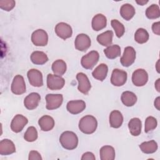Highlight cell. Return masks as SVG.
I'll return each mask as SVG.
<instances>
[{"label":"cell","mask_w":160,"mask_h":160,"mask_svg":"<svg viewBox=\"0 0 160 160\" xmlns=\"http://www.w3.org/2000/svg\"><path fill=\"white\" fill-rule=\"evenodd\" d=\"M28 122V120L25 116L22 114H17L13 118L11 122V129L14 132H19L23 129Z\"/></svg>","instance_id":"obj_15"},{"label":"cell","mask_w":160,"mask_h":160,"mask_svg":"<svg viewBox=\"0 0 160 160\" xmlns=\"http://www.w3.org/2000/svg\"><path fill=\"white\" fill-rule=\"evenodd\" d=\"M91 44V41L90 38L86 34H78L74 41L75 48L80 51H86Z\"/></svg>","instance_id":"obj_13"},{"label":"cell","mask_w":160,"mask_h":160,"mask_svg":"<svg viewBox=\"0 0 160 160\" xmlns=\"http://www.w3.org/2000/svg\"><path fill=\"white\" fill-rule=\"evenodd\" d=\"M96 159L93 153L91 152H86L84 153L81 157L82 160H94Z\"/></svg>","instance_id":"obj_40"},{"label":"cell","mask_w":160,"mask_h":160,"mask_svg":"<svg viewBox=\"0 0 160 160\" xmlns=\"http://www.w3.org/2000/svg\"><path fill=\"white\" fill-rule=\"evenodd\" d=\"M149 33L144 28H139L134 34V40L139 44L146 42L149 39Z\"/></svg>","instance_id":"obj_32"},{"label":"cell","mask_w":160,"mask_h":160,"mask_svg":"<svg viewBox=\"0 0 160 160\" xmlns=\"http://www.w3.org/2000/svg\"><path fill=\"white\" fill-rule=\"evenodd\" d=\"M46 106L48 110H53L59 108L63 101V96L61 94H48L46 96Z\"/></svg>","instance_id":"obj_5"},{"label":"cell","mask_w":160,"mask_h":160,"mask_svg":"<svg viewBox=\"0 0 160 160\" xmlns=\"http://www.w3.org/2000/svg\"><path fill=\"white\" fill-rule=\"evenodd\" d=\"M152 32L159 36L160 35V22H154L152 25Z\"/></svg>","instance_id":"obj_39"},{"label":"cell","mask_w":160,"mask_h":160,"mask_svg":"<svg viewBox=\"0 0 160 160\" xmlns=\"http://www.w3.org/2000/svg\"><path fill=\"white\" fill-rule=\"evenodd\" d=\"M31 41L36 46H45L48 42V33L42 29H37L31 35Z\"/></svg>","instance_id":"obj_6"},{"label":"cell","mask_w":160,"mask_h":160,"mask_svg":"<svg viewBox=\"0 0 160 160\" xmlns=\"http://www.w3.org/2000/svg\"><path fill=\"white\" fill-rule=\"evenodd\" d=\"M146 16L148 19H154L159 18L160 9L158 5L152 4L149 6L146 10Z\"/></svg>","instance_id":"obj_33"},{"label":"cell","mask_w":160,"mask_h":160,"mask_svg":"<svg viewBox=\"0 0 160 160\" xmlns=\"http://www.w3.org/2000/svg\"><path fill=\"white\" fill-rule=\"evenodd\" d=\"M121 99L124 105L131 107L134 106L137 102V96L134 92L126 91L122 93Z\"/></svg>","instance_id":"obj_24"},{"label":"cell","mask_w":160,"mask_h":160,"mask_svg":"<svg viewBox=\"0 0 160 160\" xmlns=\"http://www.w3.org/2000/svg\"><path fill=\"white\" fill-rule=\"evenodd\" d=\"M123 122V116L118 110L112 111L109 115V124L113 128H119Z\"/></svg>","instance_id":"obj_22"},{"label":"cell","mask_w":160,"mask_h":160,"mask_svg":"<svg viewBox=\"0 0 160 160\" xmlns=\"http://www.w3.org/2000/svg\"><path fill=\"white\" fill-rule=\"evenodd\" d=\"M51 68L54 74L61 76L66 72L67 66L63 60L58 59L53 62Z\"/></svg>","instance_id":"obj_29"},{"label":"cell","mask_w":160,"mask_h":160,"mask_svg":"<svg viewBox=\"0 0 160 160\" xmlns=\"http://www.w3.org/2000/svg\"><path fill=\"white\" fill-rule=\"evenodd\" d=\"M154 104L155 108L158 111H159L160 110V97H158V98H156V99L154 101Z\"/></svg>","instance_id":"obj_41"},{"label":"cell","mask_w":160,"mask_h":160,"mask_svg":"<svg viewBox=\"0 0 160 160\" xmlns=\"http://www.w3.org/2000/svg\"><path fill=\"white\" fill-rule=\"evenodd\" d=\"M54 31L56 35L64 40L69 38L72 34V30L71 26L63 22L57 24Z\"/></svg>","instance_id":"obj_10"},{"label":"cell","mask_w":160,"mask_h":160,"mask_svg":"<svg viewBox=\"0 0 160 160\" xmlns=\"http://www.w3.org/2000/svg\"><path fill=\"white\" fill-rule=\"evenodd\" d=\"M99 54L96 51H91L82 57L81 64L86 69H91L99 61Z\"/></svg>","instance_id":"obj_3"},{"label":"cell","mask_w":160,"mask_h":160,"mask_svg":"<svg viewBox=\"0 0 160 160\" xmlns=\"http://www.w3.org/2000/svg\"><path fill=\"white\" fill-rule=\"evenodd\" d=\"M31 61L34 64L42 65L48 61V57L42 51H36L31 54Z\"/></svg>","instance_id":"obj_27"},{"label":"cell","mask_w":160,"mask_h":160,"mask_svg":"<svg viewBox=\"0 0 160 160\" xmlns=\"http://www.w3.org/2000/svg\"><path fill=\"white\" fill-rule=\"evenodd\" d=\"M159 59H158V61H157L156 62V70L158 71V73H159Z\"/></svg>","instance_id":"obj_44"},{"label":"cell","mask_w":160,"mask_h":160,"mask_svg":"<svg viewBox=\"0 0 160 160\" xmlns=\"http://www.w3.org/2000/svg\"><path fill=\"white\" fill-rule=\"evenodd\" d=\"M113 32L112 31H105L97 36L98 42L103 46H109L112 44Z\"/></svg>","instance_id":"obj_28"},{"label":"cell","mask_w":160,"mask_h":160,"mask_svg":"<svg viewBox=\"0 0 160 160\" xmlns=\"http://www.w3.org/2000/svg\"><path fill=\"white\" fill-rule=\"evenodd\" d=\"M78 126L82 132L86 134H91L96 130L98 122L93 116L86 115L79 120Z\"/></svg>","instance_id":"obj_1"},{"label":"cell","mask_w":160,"mask_h":160,"mask_svg":"<svg viewBox=\"0 0 160 160\" xmlns=\"http://www.w3.org/2000/svg\"><path fill=\"white\" fill-rule=\"evenodd\" d=\"M38 131L34 126L29 127L24 133V138L28 142L35 141L38 138Z\"/></svg>","instance_id":"obj_35"},{"label":"cell","mask_w":160,"mask_h":160,"mask_svg":"<svg viewBox=\"0 0 160 160\" xmlns=\"http://www.w3.org/2000/svg\"><path fill=\"white\" fill-rule=\"evenodd\" d=\"M135 12L134 8L128 3L124 4L120 8V14L121 17L126 21H129L132 19L134 16Z\"/></svg>","instance_id":"obj_25"},{"label":"cell","mask_w":160,"mask_h":160,"mask_svg":"<svg viewBox=\"0 0 160 160\" xmlns=\"http://www.w3.org/2000/svg\"><path fill=\"white\" fill-rule=\"evenodd\" d=\"M128 128L131 135L134 136H139L141 132L142 122L138 118H132L128 123Z\"/></svg>","instance_id":"obj_21"},{"label":"cell","mask_w":160,"mask_h":160,"mask_svg":"<svg viewBox=\"0 0 160 160\" xmlns=\"http://www.w3.org/2000/svg\"><path fill=\"white\" fill-rule=\"evenodd\" d=\"M11 91L16 95H21L26 92V87L24 78L19 74L14 76L11 87Z\"/></svg>","instance_id":"obj_7"},{"label":"cell","mask_w":160,"mask_h":160,"mask_svg":"<svg viewBox=\"0 0 160 160\" xmlns=\"http://www.w3.org/2000/svg\"><path fill=\"white\" fill-rule=\"evenodd\" d=\"M111 24L115 31L116 36L118 38H121V36H122L125 32L124 25L117 19L111 20Z\"/></svg>","instance_id":"obj_34"},{"label":"cell","mask_w":160,"mask_h":160,"mask_svg":"<svg viewBox=\"0 0 160 160\" xmlns=\"http://www.w3.org/2000/svg\"><path fill=\"white\" fill-rule=\"evenodd\" d=\"M16 152V147L14 142L8 139H4L0 142V154L2 156L9 155Z\"/></svg>","instance_id":"obj_18"},{"label":"cell","mask_w":160,"mask_h":160,"mask_svg":"<svg viewBox=\"0 0 160 160\" xmlns=\"http://www.w3.org/2000/svg\"><path fill=\"white\" fill-rule=\"evenodd\" d=\"M108 67L106 64L101 63L98 66H97L95 69L92 71V75L94 78L102 81H104L108 74Z\"/></svg>","instance_id":"obj_23"},{"label":"cell","mask_w":160,"mask_h":160,"mask_svg":"<svg viewBox=\"0 0 160 160\" xmlns=\"http://www.w3.org/2000/svg\"><path fill=\"white\" fill-rule=\"evenodd\" d=\"M155 88L158 92H160V79L158 78L155 82Z\"/></svg>","instance_id":"obj_42"},{"label":"cell","mask_w":160,"mask_h":160,"mask_svg":"<svg viewBox=\"0 0 160 160\" xmlns=\"http://www.w3.org/2000/svg\"><path fill=\"white\" fill-rule=\"evenodd\" d=\"M92 28L96 31H99L104 29L107 24V19L102 14L95 15L92 19Z\"/></svg>","instance_id":"obj_19"},{"label":"cell","mask_w":160,"mask_h":160,"mask_svg":"<svg viewBox=\"0 0 160 160\" xmlns=\"http://www.w3.org/2000/svg\"><path fill=\"white\" fill-rule=\"evenodd\" d=\"M16 2L14 0H1L0 1V8L6 11H11L15 6Z\"/></svg>","instance_id":"obj_37"},{"label":"cell","mask_w":160,"mask_h":160,"mask_svg":"<svg viewBox=\"0 0 160 160\" xmlns=\"http://www.w3.org/2000/svg\"><path fill=\"white\" fill-rule=\"evenodd\" d=\"M127 77L128 74L126 71L119 69H114L111 74V82L115 86H121L126 82Z\"/></svg>","instance_id":"obj_8"},{"label":"cell","mask_w":160,"mask_h":160,"mask_svg":"<svg viewBox=\"0 0 160 160\" xmlns=\"http://www.w3.org/2000/svg\"><path fill=\"white\" fill-rule=\"evenodd\" d=\"M29 160H41L42 157L41 154L36 151H31L29 154Z\"/></svg>","instance_id":"obj_38"},{"label":"cell","mask_w":160,"mask_h":160,"mask_svg":"<svg viewBox=\"0 0 160 160\" xmlns=\"http://www.w3.org/2000/svg\"><path fill=\"white\" fill-rule=\"evenodd\" d=\"M121 52V48L117 44L111 45L104 49V53L106 56L110 59H113L120 56Z\"/></svg>","instance_id":"obj_31"},{"label":"cell","mask_w":160,"mask_h":160,"mask_svg":"<svg viewBox=\"0 0 160 160\" xmlns=\"http://www.w3.org/2000/svg\"><path fill=\"white\" fill-rule=\"evenodd\" d=\"M148 81V72L143 69L135 70L132 75V81L136 86H143Z\"/></svg>","instance_id":"obj_9"},{"label":"cell","mask_w":160,"mask_h":160,"mask_svg":"<svg viewBox=\"0 0 160 160\" xmlns=\"http://www.w3.org/2000/svg\"><path fill=\"white\" fill-rule=\"evenodd\" d=\"M158 125L157 120L155 118L152 116H148L145 120L144 125V131L148 133L149 131H151L156 129Z\"/></svg>","instance_id":"obj_36"},{"label":"cell","mask_w":160,"mask_h":160,"mask_svg":"<svg viewBox=\"0 0 160 160\" xmlns=\"http://www.w3.org/2000/svg\"><path fill=\"white\" fill-rule=\"evenodd\" d=\"M59 142L62 148L68 150H72L77 148L78 144V138L72 131L63 132L59 138Z\"/></svg>","instance_id":"obj_2"},{"label":"cell","mask_w":160,"mask_h":160,"mask_svg":"<svg viewBox=\"0 0 160 160\" xmlns=\"http://www.w3.org/2000/svg\"><path fill=\"white\" fill-rule=\"evenodd\" d=\"M141 151L145 154H152L155 152L158 149V144L154 140H151L142 142L139 145Z\"/></svg>","instance_id":"obj_30"},{"label":"cell","mask_w":160,"mask_h":160,"mask_svg":"<svg viewBox=\"0 0 160 160\" xmlns=\"http://www.w3.org/2000/svg\"><path fill=\"white\" fill-rule=\"evenodd\" d=\"M38 124L42 131H49L54 128V120L51 116L44 115L38 120Z\"/></svg>","instance_id":"obj_20"},{"label":"cell","mask_w":160,"mask_h":160,"mask_svg":"<svg viewBox=\"0 0 160 160\" xmlns=\"http://www.w3.org/2000/svg\"><path fill=\"white\" fill-rule=\"evenodd\" d=\"M136 51L131 46L125 48L122 56L120 59L121 64L124 67L131 66L136 59Z\"/></svg>","instance_id":"obj_11"},{"label":"cell","mask_w":160,"mask_h":160,"mask_svg":"<svg viewBox=\"0 0 160 160\" xmlns=\"http://www.w3.org/2000/svg\"><path fill=\"white\" fill-rule=\"evenodd\" d=\"M27 76L31 85L34 87H41L43 85L42 72L36 69H31L27 72Z\"/></svg>","instance_id":"obj_12"},{"label":"cell","mask_w":160,"mask_h":160,"mask_svg":"<svg viewBox=\"0 0 160 160\" xmlns=\"http://www.w3.org/2000/svg\"><path fill=\"white\" fill-rule=\"evenodd\" d=\"M76 79L78 81L79 91L84 94H88L91 88V82L88 76L83 72H79L76 75Z\"/></svg>","instance_id":"obj_14"},{"label":"cell","mask_w":160,"mask_h":160,"mask_svg":"<svg viewBox=\"0 0 160 160\" xmlns=\"http://www.w3.org/2000/svg\"><path fill=\"white\" fill-rule=\"evenodd\" d=\"M101 160H114L115 158V150L111 146H104L99 151Z\"/></svg>","instance_id":"obj_26"},{"label":"cell","mask_w":160,"mask_h":160,"mask_svg":"<svg viewBox=\"0 0 160 160\" xmlns=\"http://www.w3.org/2000/svg\"><path fill=\"white\" fill-rule=\"evenodd\" d=\"M65 84L64 79L56 74H48L47 76V86L50 90H59Z\"/></svg>","instance_id":"obj_4"},{"label":"cell","mask_w":160,"mask_h":160,"mask_svg":"<svg viewBox=\"0 0 160 160\" xmlns=\"http://www.w3.org/2000/svg\"><path fill=\"white\" fill-rule=\"evenodd\" d=\"M136 3H138L139 5L143 6V5L146 4V3H148V1H144V0H142V1H136Z\"/></svg>","instance_id":"obj_43"},{"label":"cell","mask_w":160,"mask_h":160,"mask_svg":"<svg viewBox=\"0 0 160 160\" xmlns=\"http://www.w3.org/2000/svg\"><path fill=\"white\" fill-rule=\"evenodd\" d=\"M41 96L37 92H31L28 94L24 100V106L29 110L36 109L40 102Z\"/></svg>","instance_id":"obj_17"},{"label":"cell","mask_w":160,"mask_h":160,"mask_svg":"<svg viewBox=\"0 0 160 160\" xmlns=\"http://www.w3.org/2000/svg\"><path fill=\"white\" fill-rule=\"evenodd\" d=\"M86 108V103L82 100L70 101L66 105V109L72 114H78L82 112Z\"/></svg>","instance_id":"obj_16"}]
</instances>
